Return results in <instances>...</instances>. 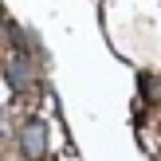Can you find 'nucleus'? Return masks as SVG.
Here are the masks:
<instances>
[{"label":"nucleus","instance_id":"f03ea898","mask_svg":"<svg viewBox=\"0 0 161 161\" xmlns=\"http://www.w3.org/2000/svg\"><path fill=\"white\" fill-rule=\"evenodd\" d=\"M8 79H12V86H28V83H31V67H28L24 59H16L12 67H8Z\"/></svg>","mask_w":161,"mask_h":161},{"label":"nucleus","instance_id":"f257e3e1","mask_svg":"<svg viewBox=\"0 0 161 161\" xmlns=\"http://www.w3.org/2000/svg\"><path fill=\"white\" fill-rule=\"evenodd\" d=\"M20 149H24V157L39 161V157L47 153V126L43 122H28L24 134H20Z\"/></svg>","mask_w":161,"mask_h":161}]
</instances>
